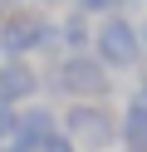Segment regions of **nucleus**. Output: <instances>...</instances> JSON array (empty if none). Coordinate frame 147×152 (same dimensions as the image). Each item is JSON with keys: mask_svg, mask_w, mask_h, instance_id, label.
<instances>
[{"mask_svg": "<svg viewBox=\"0 0 147 152\" xmlns=\"http://www.w3.org/2000/svg\"><path fill=\"white\" fill-rule=\"evenodd\" d=\"M44 152H78V147H74V142H69V137H64V132H59V137H54V142H49V147H44Z\"/></svg>", "mask_w": 147, "mask_h": 152, "instance_id": "11", "label": "nucleus"}, {"mask_svg": "<svg viewBox=\"0 0 147 152\" xmlns=\"http://www.w3.org/2000/svg\"><path fill=\"white\" fill-rule=\"evenodd\" d=\"M59 137V113L49 108V103H25L15 118V132H10V147L15 152H44L49 142Z\"/></svg>", "mask_w": 147, "mask_h": 152, "instance_id": "4", "label": "nucleus"}, {"mask_svg": "<svg viewBox=\"0 0 147 152\" xmlns=\"http://www.w3.org/2000/svg\"><path fill=\"white\" fill-rule=\"evenodd\" d=\"M29 10H39V15H49V10H69V0H29Z\"/></svg>", "mask_w": 147, "mask_h": 152, "instance_id": "10", "label": "nucleus"}, {"mask_svg": "<svg viewBox=\"0 0 147 152\" xmlns=\"http://www.w3.org/2000/svg\"><path fill=\"white\" fill-rule=\"evenodd\" d=\"M137 98L147 103V59H142V69H137Z\"/></svg>", "mask_w": 147, "mask_h": 152, "instance_id": "12", "label": "nucleus"}, {"mask_svg": "<svg viewBox=\"0 0 147 152\" xmlns=\"http://www.w3.org/2000/svg\"><path fill=\"white\" fill-rule=\"evenodd\" d=\"M54 30H59V54H88L93 49V25L78 10H64L54 20Z\"/></svg>", "mask_w": 147, "mask_h": 152, "instance_id": "7", "label": "nucleus"}, {"mask_svg": "<svg viewBox=\"0 0 147 152\" xmlns=\"http://www.w3.org/2000/svg\"><path fill=\"white\" fill-rule=\"evenodd\" d=\"M15 118H20V108L0 103V142H5V147H10V132H15Z\"/></svg>", "mask_w": 147, "mask_h": 152, "instance_id": "9", "label": "nucleus"}, {"mask_svg": "<svg viewBox=\"0 0 147 152\" xmlns=\"http://www.w3.org/2000/svg\"><path fill=\"white\" fill-rule=\"evenodd\" d=\"M137 39H142V59H147V15H142V25H137Z\"/></svg>", "mask_w": 147, "mask_h": 152, "instance_id": "13", "label": "nucleus"}, {"mask_svg": "<svg viewBox=\"0 0 147 152\" xmlns=\"http://www.w3.org/2000/svg\"><path fill=\"white\" fill-rule=\"evenodd\" d=\"M93 54L108 74H132L142 69V39H137V25L127 15H108V20L93 25Z\"/></svg>", "mask_w": 147, "mask_h": 152, "instance_id": "3", "label": "nucleus"}, {"mask_svg": "<svg viewBox=\"0 0 147 152\" xmlns=\"http://www.w3.org/2000/svg\"><path fill=\"white\" fill-rule=\"evenodd\" d=\"M132 0H69V10H78L83 20H108V15H123Z\"/></svg>", "mask_w": 147, "mask_h": 152, "instance_id": "8", "label": "nucleus"}, {"mask_svg": "<svg viewBox=\"0 0 147 152\" xmlns=\"http://www.w3.org/2000/svg\"><path fill=\"white\" fill-rule=\"evenodd\" d=\"M118 147L123 152H147V103L137 98V93L123 103V113H118Z\"/></svg>", "mask_w": 147, "mask_h": 152, "instance_id": "6", "label": "nucleus"}, {"mask_svg": "<svg viewBox=\"0 0 147 152\" xmlns=\"http://www.w3.org/2000/svg\"><path fill=\"white\" fill-rule=\"evenodd\" d=\"M39 49H49L59 59V30H54L49 15H39V10L25 5V10L0 20V59H29Z\"/></svg>", "mask_w": 147, "mask_h": 152, "instance_id": "2", "label": "nucleus"}, {"mask_svg": "<svg viewBox=\"0 0 147 152\" xmlns=\"http://www.w3.org/2000/svg\"><path fill=\"white\" fill-rule=\"evenodd\" d=\"M39 69L29 59H0V103H10V108H25V103L39 98Z\"/></svg>", "mask_w": 147, "mask_h": 152, "instance_id": "5", "label": "nucleus"}, {"mask_svg": "<svg viewBox=\"0 0 147 152\" xmlns=\"http://www.w3.org/2000/svg\"><path fill=\"white\" fill-rule=\"evenodd\" d=\"M59 132L78 152H108V147H118V113H113V103L74 98L59 113Z\"/></svg>", "mask_w": 147, "mask_h": 152, "instance_id": "1", "label": "nucleus"}]
</instances>
